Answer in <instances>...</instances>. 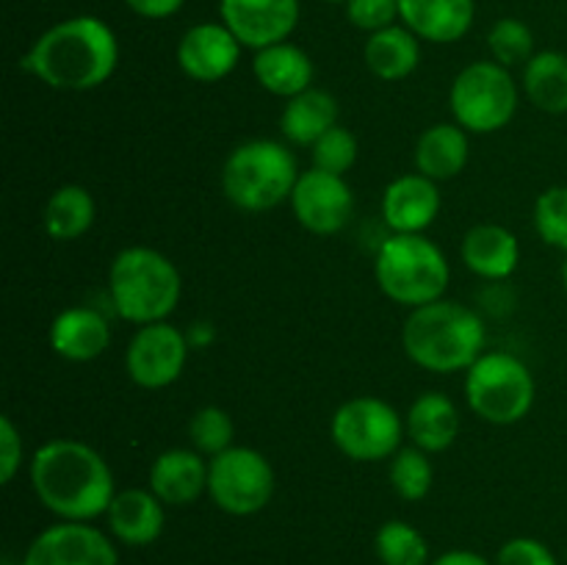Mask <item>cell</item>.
<instances>
[{
    "label": "cell",
    "mask_w": 567,
    "mask_h": 565,
    "mask_svg": "<svg viewBox=\"0 0 567 565\" xmlns=\"http://www.w3.org/2000/svg\"><path fill=\"white\" fill-rule=\"evenodd\" d=\"M377 557L382 565H426L430 546L426 537L408 521H385L374 537Z\"/></svg>",
    "instance_id": "29"
},
{
    "label": "cell",
    "mask_w": 567,
    "mask_h": 565,
    "mask_svg": "<svg viewBox=\"0 0 567 565\" xmlns=\"http://www.w3.org/2000/svg\"><path fill=\"white\" fill-rule=\"evenodd\" d=\"M186 0H125L127 9L133 14L144 17V20H166V17L177 14Z\"/></svg>",
    "instance_id": "38"
},
{
    "label": "cell",
    "mask_w": 567,
    "mask_h": 565,
    "mask_svg": "<svg viewBox=\"0 0 567 565\" xmlns=\"http://www.w3.org/2000/svg\"><path fill=\"white\" fill-rule=\"evenodd\" d=\"M111 343V327L94 308H66L50 325V347L72 363L100 358Z\"/></svg>",
    "instance_id": "20"
},
{
    "label": "cell",
    "mask_w": 567,
    "mask_h": 565,
    "mask_svg": "<svg viewBox=\"0 0 567 565\" xmlns=\"http://www.w3.org/2000/svg\"><path fill=\"white\" fill-rule=\"evenodd\" d=\"M291 210L305 230L316 236H332L349 225L354 210V194L343 175L324 170H308L299 175L291 194Z\"/></svg>",
    "instance_id": "13"
},
{
    "label": "cell",
    "mask_w": 567,
    "mask_h": 565,
    "mask_svg": "<svg viewBox=\"0 0 567 565\" xmlns=\"http://www.w3.org/2000/svg\"><path fill=\"white\" fill-rule=\"evenodd\" d=\"M252 75L269 94L291 100L313 86V61L297 44L277 42L255 53Z\"/></svg>",
    "instance_id": "21"
},
{
    "label": "cell",
    "mask_w": 567,
    "mask_h": 565,
    "mask_svg": "<svg viewBox=\"0 0 567 565\" xmlns=\"http://www.w3.org/2000/svg\"><path fill=\"white\" fill-rule=\"evenodd\" d=\"M465 399L487 424H518L535 404V377L515 355L485 352L465 371Z\"/></svg>",
    "instance_id": "7"
},
{
    "label": "cell",
    "mask_w": 567,
    "mask_h": 565,
    "mask_svg": "<svg viewBox=\"0 0 567 565\" xmlns=\"http://www.w3.org/2000/svg\"><path fill=\"white\" fill-rule=\"evenodd\" d=\"M221 22L249 50L288 42L299 22V0H219Z\"/></svg>",
    "instance_id": "14"
},
{
    "label": "cell",
    "mask_w": 567,
    "mask_h": 565,
    "mask_svg": "<svg viewBox=\"0 0 567 565\" xmlns=\"http://www.w3.org/2000/svg\"><path fill=\"white\" fill-rule=\"evenodd\" d=\"M347 17L360 31L377 33L382 28L396 25L399 0H349Z\"/></svg>",
    "instance_id": "35"
},
{
    "label": "cell",
    "mask_w": 567,
    "mask_h": 565,
    "mask_svg": "<svg viewBox=\"0 0 567 565\" xmlns=\"http://www.w3.org/2000/svg\"><path fill=\"white\" fill-rule=\"evenodd\" d=\"M330 435L338 452L358 463L391 460L402 449L404 421L393 404L377 397H354L336 410Z\"/></svg>",
    "instance_id": "9"
},
{
    "label": "cell",
    "mask_w": 567,
    "mask_h": 565,
    "mask_svg": "<svg viewBox=\"0 0 567 565\" xmlns=\"http://www.w3.org/2000/svg\"><path fill=\"white\" fill-rule=\"evenodd\" d=\"M563 282H565V291H567V253H565V264H563Z\"/></svg>",
    "instance_id": "40"
},
{
    "label": "cell",
    "mask_w": 567,
    "mask_h": 565,
    "mask_svg": "<svg viewBox=\"0 0 567 565\" xmlns=\"http://www.w3.org/2000/svg\"><path fill=\"white\" fill-rule=\"evenodd\" d=\"M487 48L496 64L502 66H518L535 55V33L518 17H502L493 22L491 33H487Z\"/></svg>",
    "instance_id": "31"
},
{
    "label": "cell",
    "mask_w": 567,
    "mask_h": 565,
    "mask_svg": "<svg viewBox=\"0 0 567 565\" xmlns=\"http://www.w3.org/2000/svg\"><path fill=\"white\" fill-rule=\"evenodd\" d=\"M496 565H559L551 548L535 537H513L498 548Z\"/></svg>",
    "instance_id": "36"
},
{
    "label": "cell",
    "mask_w": 567,
    "mask_h": 565,
    "mask_svg": "<svg viewBox=\"0 0 567 565\" xmlns=\"http://www.w3.org/2000/svg\"><path fill=\"white\" fill-rule=\"evenodd\" d=\"M105 518L111 535L125 546H150L158 541L166 524L164 502L150 487H127L116 493Z\"/></svg>",
    "instance_id": "19"
},
{
    "label": "cell",
    "mask_w": 567,
    "mask_h": 565,
    "mask_svg": "<svg viewBox=\"0 0 567 565\" xmlns=\"http://www.w3.org/2000/svg\"><path fill=\"white\" fill-rule=\"evenodd\" d=\"M310 150H313L316 170L332 172V175H347L358 161V138L341 125L330 127Z\"/></svg>",
    "instance_id": "34"
},
{
    "label": "cell",
    "mask_w": 567,
    "mask_h": 565,
    "mask_svg": "<svg viewBox=\"0 0 567 565\" xmlns=\"http://www.w3.org/2000/svg\"><path fill=\"white\" fill-rule=\"evenodd\" d=\"M465 266L485 280H504L520 264V244L513 230L502 225H474L460 247Z\"/></svg>",
    "instance_id": "22"
},
{
    "label": "cell",
    "mask_w": 567,
    "mask_h": 565,
    "mask_svg": "<svg viewBox=\"0 0 567 565\" xmlns=\"http://www.w3.org/2000/svg\"><path fill=\"white\" fill-rule=\"evenodd\" d=\"M109 294L116 314L133 325L166 321L177 308L183 280L177 266L153 247H125L109 269Z\"/></svg>",
    "instance_id": "4"
},
{
    "label": "cell",
    "mask_w": 567,
    "mask_h": 565,
    "mask_svg": "<svg viewBox=\"0 0 567 565\" xmlns=\"http://www.w3.org/2000/svg\"><path fill=\"white\" fill-rule=\"evenodd\" d=\"M241 48L225 22H199L177 42V66L192 81L216 83L236 70Z\"/></svg>",
    "instance_id": "15"
},
{
    "label": "cell",
    "mask_w": 567,
    "mask_h": 565,
    "mask_svg": "<svg viewBox=\"0 0 567 565\" xmlns=\"http://www.w3.org/2000/svg\"><path fill=\"white\" fill-rule=\"evenodd\" d=\"M441 188L421 172L396 177L382 194V216L393 233H424L441 214Z\"/></svg>",
    "instance_id": "16"
},
{
    "label": "cell",
    "mask_w": 567,
    "mask_h": 565,
    "mask_svg": "<svg viewBox=\"0 0 567 565\" xmlns=\"http://www.w3.org/2000/svg\"><path fill=\"white\" fill-rule=\"evenodd\" d=\"M299 175L291 150L275 138H252L227 155L221 192L236 208L260 214L291 199Z\"/></svg>",
    "instance_id": "5"
},
{
    "label": "cell",
    "mask_w": 567,
    "mask_h": 565,
    "mask_svg": "<svg viewBox=\"0 0 567 565\" xmlns=\"http://www.w3.org/2000/svg\"><path fill=\"white\" fill-rule=\"evenodd\" d=\"M31 487L61 521H94L114 502V474L97 449L72 438L39 446L31 460Z\"/></svg>",
    "instance_id": "2"
},
{
    "label": "cell",
    "mask_w": 567,
    "mask_h": 565,
    "mask_svg": "<svg viewBox=\"0 0 567 565\" xmlns=\"http://www.w3.org/2000/svg\"><path fill=\"white\" fill-rule=\"evenodd\" d=\"M524 92L546 114H567V55L540 50L524 64Z\"/></svg>",
    "instance_id": "27"
},
{
    "label": "cell",
    "mask_w": 567,
    "mask_h": 565,
    "mask_svg": "<svg viewBox=\"0 0 567 565\" xmlns=\"http://www.w3.org/2000/svg\"><path fill=\"white\" fill-rule=\"evenodd\" d=\"M338 125V100L324 89H305L297 97L286 100L280 114L282 136L299 147H313L330 127Z\"/></svg>",
    "instance_id": "26"
},
{
    "label": "cell",
    "mask_w": 567,
    "mask_h": 565,
    "mask_svg": "<svg viewBox=\"0 0 567 565\" xmlns=\"http://www.w3.org/2000/svg\"><path fill=\"white\" fill-rule=\"evenodd\" d=\"M413 446L424 449L426 454L446 452L460 435V410L446 393L426 391L410 404L408 419H404Z\"/></svg>",
    "instance_id": "24"
},
{
    "label": "cell",
    "mask_w": 567,
    "mask_h": 565,
    "mask_svg": "<svg viewBox=\"0 0 567 565\" xmlns=\"http://www.w3.org/2000/svg\"><path fill=\"white\" fill-rule=\"evenodd\" d=\"M468 131L460 127L457 122H437V125L426 127L415 144V172L435 183L452 181L468 166Z\"/></svg>",
    "instance_id": "23"
},
{
    "label": "cell",
    "mask_w": 567,
    "mask_h": 565,
    "mask_svg": "<svg viewBox=\"0 0 567 565\" xmlns=\"http://www.w3.org/2000/svg\"><path fill=\"white\" fill-rule=\"evenodd\" d=\"M374 275L388 299L421 308L443 299L452 269L441 247L424 233H391L377 249Z\"/></svg>",
    "instance_id": "6"
},
{
    "label": "cell",
    "mask_w": 567,
    "mask_h": 565,
    "mask_svg": "<svg viewBox=\"0 0 567 565\" xmlns=\"http://www.w3.org/2000/svg\"><path fill=\"white\" fill-rule=\"evenodd\" d=\"M188 360V338L169 321L142 325L125 352V371L138 388L158 391L183 374Z\"/></svg>",
    "instance_id": "11"
},
{
    "label": "cell",
    "mask_w": 567,
    "mask_h": 565,
    "mask_svg": "<svg viewBox=\"0 0 567 565\" xmlns=\"http://www.w3.org/2000/svg\"><path fill=\"white\" fill-rule=\"evenodd\" d=\"M474 0H399V20L424 42L452 44L471 31Z\"/></svg>",
    "instance_id": "18"
},
{
    "label": "cell",
    "mask_w": 567,
    "mask_h": 565,
    "mask_svg": "<svg viewBox=\"0 0 567 565\" xmlns=\"http://www.w3.org/2000/svg\"><path fill=\"white\" fill-rule=\"evenodd\" d=\"M432 565H491L482 554L468 552V548H452V552L441 554Z\"/></svg>",
    "instance_id": "39"
},
{
    "label": "cell",
    "mask_w": 567,
    "mask_h": 565,
    "mask_svg": "<svg viewBox=\"0 0 567 565\" xmlns=\"http://www.w3.org/2000/svg\"><path fill=\"white\" fill-rule=\"evenodd\" d=\"M150 491L172 507H186L208 493V463L197 449H166L150 465Z\"/></svg>",
    "instance_id": "17"
},
{
    "label": "cell",
    "mask_w": 567,
    "mask_h": 565,
    "mask_svg": "<svg viewBox=\"0 0 567 565\" xmlns=\"http://www.w3.org/2000/svg\"><path fill=\"white\" fill-rule=\"evenodd\" d=\"M22 465V438L9 415L0 419V482L9 485Z\"/></svg>",
    "instance_id": "37"
},
{
    "label": "cell",
    "mask_w": 567,
    "mask_h": 565,
    "mask_svg": "<svg viewBox=\"0 0 567 565\" xmlns=\"http://www.w3.org/2000/svg\"><path fill=\"white\" fill-rule=\"evenodd\" d=\"M402 347L415 366L435 374L468 371L485 355V321L454 299H435L410 310Z\"/></svg>",
    "instance_id": "3"
},
{
    "label": "cell",
    "mask_w": 567,
    "mask_h": 565,
    "mask_svg": "<svg viewBox=\"0 0 567 565\" xmlns=\"http://www.w3.org/2000/svg\"><path fill=\"white\" fill-rule=\"evenodd\" d=\"M120 64V42L109 22L78 14L55 22L22 55L20 66L61 92H89L114 75Z\"/></svg>",
    "instance_id": "1"
},
{
    "label": "cell",
    "mask_w": 567,
    "mask_h": 565,
    "mask_svg": "<svg viewBox=\"0 0 567 565\" xmlns=\"http://www.w3.org/2000/svg\"><path fill=\"white\" fill-rule=\"evenodd\" d=\"M365 66L380 81H404L421 64V39L408 25H391L369 33L363 48Z\"/></svg>",
    "instance_id": "25"
},
{
    "label": "cell",
    "mask_w": 567,
    "mask_h": 565,
    "mask_svg": "<svg viewBox=\"0 0 567 565\" xmlns=\"http://www.w3.org/2000/svg\"><path fill=\"white\" fill-rule=\"evenodd\" d=\"M208 496L227 515L260 513L275 496V469L258 449H225L208 460Z\"/></svg>",
    "instance_id": "10"
},
{
    "label": "cell",
    "mask_w": 567,
    "mask_h": 565,
    "mask_svg": "<svg viewBox=\"0 0 567 565\" xmlns=\"http://www.w3.org/2000/svg\"><path fill=\"white\" fill-rule=\"evenodd\" d=\"M20 565H120L105 532L86 521H59L31 541Z\"/></svg>",
    "instance_id": "12"
},
{
    "label": "cell",
    "mask_w": 567,
    "mask_h": 565,
    "mask_svg": "<svg viewBox=\"0 0 567 565\" xmlns=\"http://www.w3.org/2000/svg\"><path fill=\"white\" fill-rule=\"evenodd\" d=\"M188 438H192V446L199 454H208L216 458L225 449L233 446V438H236V427L227 410L208 404V408H199L197 413L188 421Z\"/></svg>",
    "instance_id": "32"
},
{
    "label": "cell",
    "mask_w": 567,
    "mask_h": 565,
    "mask_svg": "<svg viewBox=\"0 0 567 565\" xmlns=\"http://www.w3.org/2000/svg\"><path fill=\"white\" fill-rule=\"evenodd\" d=\"M391 487L408 502H421L426 499V493L432 491V482H435V469H432L430 458H426L424 449L408 446L399 449L391 458Z\"/></svg>",
    "instance_id": "30"
},
{
    "label": "cell",
    "mask_w": 567,
    "mask_h": 565,
    "mask_svg": "<svg viewBox=\"0 0 567 565\" xmlns=\"http://www.w3.org/2000/svg\"><path fill=\"white\" fill-rule=\"evenodd\" d=\"M324 3H336V6H347L349 0H324Z\"/></svg>",
    "instance_id": "41"
},
{
    "label": "cell",
    "mask_w": 567,
    "mask_h": 565,
    "mask_svg": "<svg viewBox=\"0 0 567 565\" xmlns=\"http://www.w3.org/2000/svg\"><path fill=\"white\" fill-rule=\"evenodd\" d=\"M454 122L468 133H496L518 111V83L496 61H474L457 72L449 92Z\"/></svg>",
    "instance_id": "8"
},
{
    "label": "cell",
    "mask_w": 567,
    "mask_h": 565,
    "mask_svg": "<svg viewBox=\"0 0 567 565\" xmlns=\"http://www.w3.org/2000/svg\"><path fill=\"white\" fill-rule=\"evenodd\" d=\"M94 214L97 208H94V197L89 194V188L66 183V186L55 188L44 203V230L55 242H75L94 225Z\"/></svg>",
    "instance_id": "28"
},
{
    "label": "cell",
    "mask_w": 567,
    "mask_h": 565,
    "mask_svg": "<svg viewBox=\"0 0 567 565\" xmlns=\"http://www.w3.org/2000/svg\"><path fill=\"white\" fill-rule=\"evenodd\" d=\"M535 230L548 247L567 253V186H551L535 203Z\"/></svg>",
    "instance_id": "33"
}]
</instances>
